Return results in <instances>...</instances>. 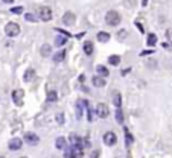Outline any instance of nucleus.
<instances>
[{"mask_svg":"<svg viewBox=\"0 0 172 158\" xmlns=\"http://www.w3.org/2000/svg\"><path fill=\"white\" fill-rule=\"evenodd\" d=\"M24 140H26V143H29V144H37L38 141H40V139H38V135L37 134H34V132H26L24 134Z\"/></svg>","mask_w":172,"mask_h":158,"instance_id":"obj_8","label":"nucleus"},{"mask_svg":"<svg viewBox=\"0 0 172 158\" xmlns=\"http://www.w3.org/2000/svg\"><path fill=\"white\" fill-rule=\"evenodd\" d=\"M155 41H157V36H155L154 34H149V35H148V46H154Z\"/></svg>","mask_w":172,"mask_h":158,"instance_id":"obj_20","label":"nucleus"},{"mask_svg":"<svg viewBox=\"0 0 172 158\" xmlns=\"http://www.w3.org/2000/svg\"><path fill=\"white\" fill-rule=\"evenodd\" d=\"M96 114H98V117L105 119V117H108V114H110V108L105 105V104H98V105H96Z\"/></svg>","mask_w":172,"mask_h":158,"instance_id":"obj_5","label":"nucleus"},{"mask_svg":"<svg viewBox=\"0 0 172 158\" xmlns=\"http://www.w3.org/2000/svg\"><path fill=\"white\" fill-rule=\"evenodd\" d=\"M23 96H24V91H23V90H14V91H12V100H14L17 105H23Z\"/></svg>","mask_w":172,"mask_h":158,"instance_id":"obj_6","label":"nucleus"},{"mask_svg":"<svg viewBox=\"0 0 172 158\" xmlns=\"http://www.w3.org/2000/svg\"><path fill=\"white\" fill-rule=\"evenodd\" d=\"M38 17H40V20H43V21L52 20V9L49 6H41V8L38 9Z\"/></svg>","mask_w":172,"mask_h":158,"instance_id":"obj_3","label":"nucleus"},{"mask_svg":"<svg viewBox=\"0 0 172 158\" xmlns=\"http://www.w3.org/2000/svg\"><path fill=\"white\" fill-rule=\"evenodd\" d=\"M166 36H168V38L172 41V28H169V29L166 31Z\"/></svg>","mask_w":172,"mask_h":158,"instance_id":"obj_26","label":"nucleus"},{"mask_svg":"<svg viewBox=\"0 0 172 158\" xmlns=\"http://www.w3.org/2000/svg\"><path fill=\"white\" fill-rule=\"evenodd\" d=\"M126 36H128V32H126L125 29H122V31H119V34H117V40L122 41V40H125Z\"/></svg>","mask_w":172,"mask_h":158,"instance_id":"obj_23","label":"nucleus"},{"mask_svg":"<svg viewBox=\"0 0 172 158\" xmlns=\"http://www.w3.org/2000/svg\"><path fill=\"white\" fill-rule=\"evenodd\" d=\"M99 155H101V152H99V151H95V152H93V155H91V157H99Z\"/></svg>","mask_w":172,"mask_h":158,"instance_id":"obj_28","label":"nucleus"},{"mask_svg":"<svg viewBox=\"0 0 172 158\" xmlns=\"http://www.w3.org/2000/svg\"><path fill=\"white\" fill-rule=\"evenodd\" d=\"M55 43H56V46H63V44L66 43V38H64V36H58V38L55 40Z\"/></svg>","mask_w":172,"mask_h":158,"instance_id":"obj_24","label":"nucleus"},{"mask_svg":"<svg viewBox=\"0 0 172 158\" xmlns=\"http://www.w3.org/2000/svg\"><path fill=\"white\" fill-rule=\"evenodd\" d=\"M84 52H86L87 55H91V53H93V43H91V41L84 43Z\"/></svg>","mask_w":172,"mask_h":158,"instance_id":"obj_15","label":"nucleus"},{"mask_svg":"<svg viewBox=\"0 0 172 158\" xmlns=\"http://www.w3.org/2000/svg\"><path fill=\"white\" fill-rule=\"evenodd\" d=\"M108 62H110L111 66H117V64L121 62V56H117V55H113V56H110V58H108Z\"/></svg>","mask_w":172,"mask_h":158,"instance_id":"obj_17","label":"nucleus"},{"mask_svg":"<svg viewBox=\"0 0 172 158\" xmlns=\"http://www.w3.org/2000/svg\"><path fill=\"white\" fill-rule=\"evenodd\" d=\"M47 100H49V102H55V100H56V93H55V91H49V93H47Z\"/></svg>","mask_w":172,"mask_h":158,"instance_id":"obj_22","label":"nucleus"},{"mask_svg":"<svg viewBox=\"0 0 172 158\" xmlns=\"http://www.w3.org/2000/svg\"><path fill=\"white\" fill-rule=\"evenodd\" d=\"M40 53H41L43 56H51V53H52L51 44H43L41 49H40Z\"/></svg>","mask_w":172,"mask_h":158,"instance_id":"obj_10","label":"nucleus"},{"mask_svg":"<svg viewBox=\"0 0 172 158\" xmlns=\"http://www.w3.org/2000/svg\"><path fill=\"white\" fill-rule=\"evenodd\" d=\"M3 2H5V3H12L14 0H3Z\"/></svg>","mask_w":172,"mask_h":158,"instance_id":"obj_30","label":"nucleus"},{"mask_svg":"<svg viewBox=\"0 0 172 158\" xmlns=\"http://www.w3.org/2000/svg\"><path fill=\"white\" fill-rule=\"evenodd\" d=\"M34 78H35V70L34 69H28L26 73H24V81L31 82V81H34Z\"/></svg>","mask_w":172,"mask_h":158,"instance_id":"obj_11","label":"nucleus"},{"mask_svg":"<svg viewBox=\"0 0 172 158\" xmlns=\"http://www.w3.org/2000/svg\"><path fill=\"white\" fill-rule=\"evenodd\" d=\"M75 21H76V17H75L73 12H66V14L63 15V23H64L66 26H73Z\"/></svg>","mask_w":172,"mask_h":158,"instance_id":"obj_7","label":"nucleus"},{"mask_svg":"<svg viewBox=\"0 0 172 158\" xmlns=\"http://www.w3.org/2000/svg\"><path fill=\"white\" fill-rule=\"evenodd\" d=\"M116 120H117V123H123V114H122L121 108H117V113H116Z\"/></svg>","mask_w":172,"mask_h":158,"instance_id":"obj_21","label":"nucleus"},{"mask_svg":"<svg viewBox=\"0 0 172 158\" xmlns=\"http://www.w3.org/2000/svg\"><path fill=\"white\" fill-rule=\"evenodd\" d=\"M11 12H14V14H21V12H23V9H21V6H17V8H12V9H11Z\"/></svg>","mask_w":172,"mask_h":158,"instance_id":"obj_25","label":"nucleus"},{"mask_svg":"<svg viewBox=\"0 0 172 158\" xmlns=\"http://www.w3.org/2000/svg\"><path fill=\"white\" fill-rule=\"evenodd\" d=\"M96 38H98V41H101V43H107V41L110 40V34H108V32H99Z\"/></svg>","mask_w":172,"mask_h":158,"instance_id":"obj_13","label":"nucleus"},{"mask_svg":"<svg viewBox=\"0 0 172 158\" xmlns=\"http://www.w3.org/2000/svg\"><path fill=\"white\" fill-rule=\"evenodd\" d=\"M64 58H66V52L63 50V52H58L53 56V61L55 62H61V61H64Z\"/></svg>","mask_w":172,"mask_h":158,"instance_id":"obj_18","label":"nucleus"},{"mask_svg":"<svg viewBox=\"0 0 172 158\" xmlns=\"http://www.w3.org/2000/svg\"><path fill=\"white\" fill-rule=\"evenodd\" d=\"M93 85L95 87H104L105 85V81H104V76H95L93 78Z\"/></svg>","mask_w":172,"mask_h":158,"instance_id":"obj_12","label":"nucleus"},{"mask_svg":"<svg viewBox=\"0 0 172 158\" xmlns=\"http://www.w3.org/2000/svg\"><path fill=\"white\" fill-rule=\"evenodd\" d=\"M104 143H105L107 146H114V144L117 143V137H116V134H114V132H111V131L105 132V134H104Z\"/></svg>","mask_w":172,"mask_h":158,"instance_id":"obj_4","label":"nucleus"},{"mask_svg":"<svg viewBox=\"0 0 172 158\" xmlns=\"http://www.w3.org/2000/svg\"><path fill=\"white\" fill-rule=\"evenodd\" d=\"M96 71H98L99 76H108V73H110L108 69H105L104 66H98V67H96Z\"/></svg>","mask_w":172,"mask_h":158,"instance_id":"obj_16","label":"nucleus"},{"mask_svg":"<svg viewBox=\"0 0 172 158\" xmlns=\"http://www.w3.org/2000/svg\"><path fill=\"white\" fill-rule=\"evenodd\" d=\"M58 122H60V123L64 122V116H63V114H58Z\"/></svg>","mask_w":172,"mask_h":158,"instance_id":"obj_27","label":"nucleus"},{"mask_svg":"<svg viewBox=\"0 0 172 158\" xmlns=\"http://www.w3.org/2000/svg\"><path fill=\"white\" fill-rule=\"evenodd\" d=\"M56 147H58V149H63V147H66V139H63V137L56 139Z\"/></svg>","mask_w":172,"mask_h":158,"instance_id":"obj_19","label":"nucleus"},{"mask_svg":"<svg viewBox=\"0 0 172 158\" xmlns=\"http://www.w3.org/2000/svg\"><path fill=\"white\" fill-rule=\"evenodd\" d=\"M5 32H6V35L8 36H17L20 34V26H18L17 23H8L6 26H5Z\"/></svg>","mask_w":172,"mask_h":158,"instance_id":"obj_2","label":"nucleus"},{"mask_svg":"<svg viewBox=\"0 0 172 158\" xmlns=\"http://www.w3.org/2000/svg\"><path fill=\"white\" fill-rule=\"evenodd\" d=\"M121 14L117 12V11H108L107 12V15H105V21H107V24H110V26H117L119 23H121Z\"/></svg>","mask_w":172,"mask_h":158,"instance_id":"obj_1","label":"nucleus"},{"mask_svg":"<svg viewBox=\"0 0 172 158\" xmlns=\"http://www.w3.org/2000/svg\"><path fill=\"white\" fill-rule=\"evenodd\" d=\"M26 18H28V20H29V21H35V20H34V17H32V15H29V14H28V15H26Z\"/></svg>","mask_w":172,"mask_h":158,"instance_id":"obj_29","label":"nucleus"},{"mask_svg":"<svg viewBox=\"0 0 172 158\" xmlns=\"http://www.w3.org/2000/svg\"><path fill=\"white\" fill-rule=\"evenodd\" d=\"M113 102H114V105H116V108H121L122 105V97H121V93H114V96H113Z\"/></svg>","mask_w":172,"mask_h":158,"instance_id":"obj_14","label":"nucleus"},{"mask_svg":"<svg viewBox=\"0 0 172 158\" xmlns=\"http://www.w3.org/2000/svg\"><path fill=\"white\" fill-rule=\"evenodd\" d=\"M9 149L11 151H18V149H21V146H23V141L20 140V139H14V140L9 141Z\"/></svg>","mask_w":172,"mask_h":158,"instance_id":"obj_9","label":"nucleus"}]
</instances>
